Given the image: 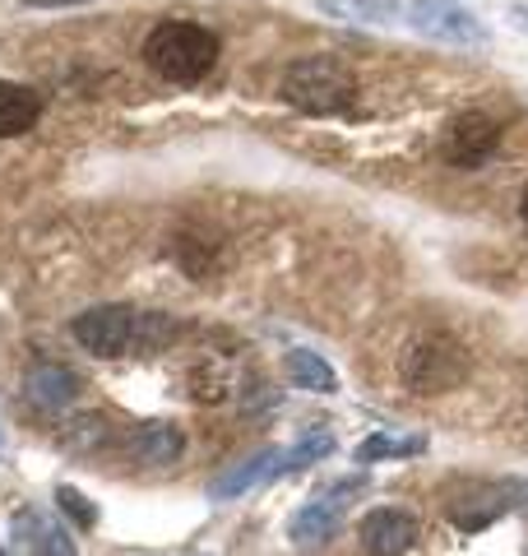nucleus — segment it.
<instances>
[{"label": "nucleus", "instance_id": "obj_1", "mask_svg": "<svg viewBox=\"0 0 528 556\" xmlns=\"http://www.w3.org/2000/svg\"><path fill=\"white\" fill-rule=\"evenodd\" d=\"M70 334L98 357H130V353H158L176 334V325L167 316L135 311V306H93L75 316Z\"/></svg>", "mask_w": 528, "mask_h": 556}, {"label": "nucleus", "instance_id": "obj_2", "mask_svg": "<svg viewBox=\"0 0 528 556\" xmlns=\"http://www.w3.org/2000/svg\"><path fill=\"white\" fill-rule=\"evenodd\" d=\"M144 61L158 70L167 84H200L218 61V38L204 24H186V20H167L149 33L144 42Z\"/></svg>", "mask_w": 528, "mask_h": 556}, {"label": "nucleus", "instance_id": "obj_3", "mask_svg": "<svg viewBox=\"0 0 528 556\" xmlns=\"http://www.w3.org/2000/svg\"><path fill=\"white\" fill-rule=\"evenodd\" d=\"M284 102L306 116H339L357 102V75L334 56H302L284 70Z\"/></svg>", "mask_w": 528, "mask_h": 556}, {"label": "nucleus", "instance_id": "obj_4", "mask_svg": "<svg viewBox=\"0 0 528 556\" xmlns=\"http://www.w3.org/2000/svg\"><path fill=\"white\" fill-rule=\"evenodd\" d=\"M445 515L460 533L491 529L505 515H528V478H460L445 486Z\"/></svg>", "mask_w": 528, "mask_h": 556}, {"label": "nucleus", "instance_id": "obj_5", "mask_svg": "<svg viewBox=\"0 0 528 556\" xmlns=\"http://www.w3.org/2000/svg\"><path fill=\"white\" fill-rule=\"evenodd\" d=\"M468 380V353L460 339L450 334H431L417 339L403 357V386L413 394H450Z\"/></svg>", "mask_w": 528, "mask_h": 556}, {"label": "nucleus", "instance_id": "obj_6", "mask_svg": "<svg viewBox=\"0 0 528 556\" xmlns=\"http://www.w3.org/2000/svg\"><path fill=\"white\" fill-rule=\"evenodd\" d=\"M403 24L431 42H450V47H487V24L473 10H464L460 0H408L403 5Z\"/></svg>", "mask_w": 528, "mask_h": 556}, {"label": "nucleus", "instance_id": "obj_7", "mask_svg": "<svg viewBox=\"0 0 528 556\" xmlns=\"http://www.w3.org/2000/svg\"><path fill=\"white\" fill-rule=\"evenodd\" d=\"M496 149H501V126L487 112L454 116L445 130V144H440V153H445L454 167H482Z\"/></svg>", "mask_w": 528, "mask_h": 556}, {"label": "nucleus", "instance_id": "obj_8", "mask_svg": "<svg viewBox=\"0 0 528 556\" xmlns=\"http://www.w3.org/2000/svg\"><path fill=\"white\" fill-rule=\"evenodd\" d=\"M348 492L352 486H334V492H320V496H311L302 510L292 515V543L297 547H325L334 533L343 529V515H348Z\"/></svg>", "mask_w": 528, "mask_h": 556}, {"label": "nucleus", "instance_id": "obj_9", "mask_svg": "<svg viewBox=\"0 0 528 556\" xmlns=\"http://www.w3.org/2000/svg\"><path fill=\"white\" fill-rule=\"evenodd\" d=\"M284 478V450L269 445V450H255V455H246L237 464H227L223 473H214V482H209V496L214 501H237L246 492H255V486Z\"/></svg>", "mask_w": 528, "mask_h": 556}, {"label": "nucleus", "instance_id": "obj_10", "mask_svg": "<svg viewBox=\"0 0 528 556\" xmlns=\"http://www.w3.org/2000/svg\"><path fill=\"white\" fill-rule=\"evenodd\" d=\"M357 538H362L366 556H408L417 547V519L408 510L380 506L357 525Z\"/></svg>", "mask_w": 528, "mask_h": 556}, {"label": "nucleus", "instance_id": "obj_11", "mask_svg": "<svg viewBox=\"0 0 528 556\" xmlns=\"http://www.w3.org/2000/svg\"><path fill=\"white\" fill-rule=\"evenodd\" d=\"M10 533H14V543H20L28 556H79L75 552V538L65 533V525H56L51 515L33 510V506L14 510Z\"/></svg>", "mask_w": 528, "mask_h": 556}, {"label": "nucleus", "instance_id": "obj_12", "mask_svg": "<svg viewBox=\"0 0 528 556\" xmlns=\"http://www.w3.org/2000/svg\"><path fill=\"white\" fill-rule=\"evenodd\" d=\"M42 121V93L28 89V84L0 79V139L24 135Z\"/></svg>", "mask_w": 528, "mask_h": 556}, {"label": "nucleus", "instance_id": "obj_13", "mask_svg": "<svg viewBox=\"0 0 528 556\" xmlns=\"http://www.w3.org/2000/svg\"><path fill=\"white\" fill-rule=\"evenodd\" d=\"M126 450H130V459H139V464H172L186 450V437H181V427L176 422H139L130 431Z\"/></svg>", "mask_w": 528, "mask_h": 556}, {"label": "nucleus", "instance_id": "obj_14", "mask_svg": "<svg viewBox=\"0 0 528 556\" xmlns=\"http://www.w3.org/2000/svg\"><path fill=\"white\" fill-rule=\"evenodd\" d=\"M28 399L38 408H70L79 399V376L65 367H33L28 371Z\"/></svg>", "mask_w": 528, "mask_h": 556}, {"label": "nucleus", "instance_id": "obj_15", "mask_svg": "<svg viewBox=\"0 0 528 556\" xmlns=\"http://www.w3.org/2000/svg\"><path fill=\"white\" fill-rule=\"evenodd\" d=\"M311 5L343 24H403L399 0H311Z\"/></svg>", "mask_w": 528, "mask_h": 556}, {"label": "nucleus", "instance_id": "obj_16", "mask_svg": "<svg viewBox=\"0 0 528 556\" xmlns=\"http://www.w3.org/2000/svg\"><path fill=\"white\" fill-rule=\"evenodd\" d=\"M284 367H288V380H292L297 390H311V394H339V371H334L320 353H311V348H292Z\"/></svg>", "mask_w": 528, "mask_h": 556}, {"label": "nucleus", "instance_id": "obj_17", "mask_svg": "<svg viewBox=\"0 0 528 556\" xmlns=\"http://www.w3.org/2000/svg\"><path fill=\"white\" fill-rule=\"evenodd\" d=\"M427 437L422 431H376L357 445V464H380V459H417L427 455Z\"/></svg>", "mask_w": 528, "mask_h": 556}, {"label": "nucleus", "instance_id": "obj_18", "mask_svg": "<svg viewBox=\"0 0 528 556\" xmlns=\"http://www.w3.org/2000/svg\"><path fill=\"white\" fill-rule=\"evenodd\" d=\"M329 450H334V431L311 427L302 441L284 450V473H297V468H306V464H315V459H325Z\"/></svg>", "mask_w": 528, "mask_h": 556}, {"label": "nucleus", "instance_id": "obj_19", "mask_svg": "<svg viewBox=\"0 0 528 556\" xmlns=\"http://www.w3.org/2000/svg\"><path fill=\"white\" fill-rule=\"evenodd\" d=\"M56 501H61V510L75 519L79 529H93L98 525V515H93V506H88V501L75 492V486H56Z\"/></svg>", "mask_w": 528, "mask_h": 556}, {"label": "nucleus", "instance_id": "obj_20", "mask_svg": "<svg viewBox=\"0 0 528 556\" xmlns=\"http://www.w3.org/2000/svg\"><path fill=\"white\" fill-rule=\"evenodd\" d=\"M24 5H38V10H65V5H88V0H24Z\"/></svg>", "mask_w": 528, "mask_h": 556}, {"label": "nucleus", "instance_id": "obj_21", "mask_svg": "<svg viewBox=\"0 0 528 556\" xmlns=\"http://www.w3.org/2000/svg\"><path fill=\"white\" fill-rule=\"evenodd\" d=\"M515 24L528 33V5H515Z\"/></svg>", "mask_w": 528, "mask_h": 556}, {"label": "nucleus", "instance_id": "obj_22", "mask_svg": "<svg viewBox=\"0 0 528 556\" xmlns=\"http://www.w3.org/2000/svg\"><path fill=\"white\" fill-rule=\"evenodd\" d=\"M519 208H524V223H528V186H524V200H519Z\"/></svg>", "mask_w": 528, "mask_h": 556}]
</instances>
